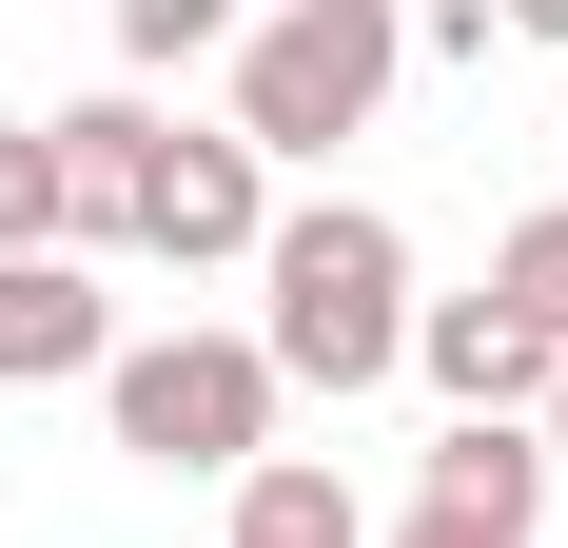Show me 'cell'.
Here are the masks:
<instances>
[{"label": "cell", "mask_w": 568, "mask_h": 548, "mask_svg": "<svg viewBox=\"0 0 568 548\" xmlns=\"http://www.w3.org/2000/svg\"><path fill=\"white\" fill-rule=\"evenodd\" d=\"M393 79H412V40H393V0H275V20H235V158L275 176V158H334V138H373L393 118Z\"/></svg>", "instance_id": "cell-2"}, {"label": "cell", "mask_w": 568, "mask_h": 548, "mask_svg": "<svg viewBox=\"0 0 568 548\" xmlns=\"http://www.w3.org/2000/svg\"><path fill=\"white\" fill-rule=\"evenodd\" d=\"M490 314H510V333H549V353H568V196H549V216H510V235H490Z\"/></svg>", "instance_id": "cell-10"}, {"label": "cell", "mask_w": 568, "mask_h": 548, "mask_svg": "<svg viewBox=\"0 0 568 548\" xmlns=\"http://www.w3.org/2000/svg\"><path fill=\"white\" fill-rule=\"evenodd\" d=\"M255 353H275V392H373L412 373V235L373 216V196H275V235H255Z\"/></svg>", "instance_id": "cell-1"}, {"label": "cell", "mask_w": 568, "mask_h": 548, "mask_svg": "<svg viewBox=\"0 0 568 548\" xmlns=\"http://www.w3.org/2000/svg\"><path fill=\"white\" fill-rule=\"evenodd\" d=\"M490 40H549L568 59V0H490Z\"/></svg>", "instance_id": "cell-13"}, {"label": "cell", "mask_w": 568, "mask_h": 548, "mask_svg": "<svg viewBox=\"0 0 568 548\" xmlns=\"http://www.w3.org/2000/svg\"><path fill=\"white\" fill-rule=\"evenodd\" d=\"M529 450H549V470H568V353H549V392H529Z\"/></svg>", "instance_id": "cell-14"}, {"label": "cell", "mask_w": 568, "mask_h": 548, "mask_svg": "<svg viewBox=\"0 0 568 548\" xmlns=\"http://www.w3.org/2000/svg\"><path fill=\"white\" fill-rule=\"evenodd\" d=\"M275 235V176L235 158L216 118H158V158H138V255H176V274H235Z\"/></svg>", "instance_id": "cell-4"}, {"label": "cell", "mask_w": 568, "mask_h": 548, "mask_svg": "<svg viewBox=\"0 0 568 548\" xmlns=\"http://www.w3.org/2000/svg\"><path fill=\"white\" fill-rule=\"evenodd\" d=\"M412 373L452 392V412H490V432H529V392H549V333H510L490 294H412Z\"/></svg>", "instance_id": "cell-7"}, {"label": "cell", "mask_w": 568, "mask_h": 548, "mask_svg": "<svg viewBox=\"0 0 568 548\" xmlns=\"http://www.w3.org/2000/svg\"><path fill=\"white\" fill-rule=\"evenodd\" d=\"M235 20H255V0H118V59H138V79H158V59H235Z\"/></svg>", "instance_id": "cell-11"}, {"label": "cell", "mask_w": 568, "mask_h": 548, "mask_svg": "<svg viewBox=\"0 0 568 548\" xmlns=\"http://www.w3.org/2000/svg\"><path fill=\"white\" fill-rule=\"evenodd\" d=\"M118 353V294L79 255H0V392H59V373H99Z\"/></svg>", "instance_id": "cell-8"}, {"label": "cell", "mask_w": 568, "mask_h": 548, "mask_svg": "<svg viewBox=\"0 0 568 548\" xmlns=\"http://www.w3.org/2000/svg\"><path fill=\"white\" fill-rule=\"evenodd\" d=\"M99 412H118V450L138 470H196V490H235L255 450H275V353L255 333H118L99 353Z\"/></svg>", "instance_id": "cell-3"}, {"label": "cell", "mask_w": 568, "mask_h": 548, "mask_svg": "<svg viewBox=\"0 0 568 548\" xmlns=\"http://www.w3.org/2000/svg\"><path fill=\"white\" fill-rule=\"evenodd\" d=\"M138 158H158V99H138V79L40 118V196H59V255H79V274L138 255Z\"/></svg>", "instance_id": "cell-5"}, {"label": "cell", "mask_w": 568, "mask_h": 548, "mask_svg": "<svg viewBox=\"0 0 568 548\" xmlns=\"http://www.w3.org/2000/svg\"><path fill=\"white\" fill-rule=\"evenodd\" d=\"M216 548H373V509H353V470H314V450H255Z\"/></svg>", "instance_id": "cell-9"}, {"label": "cell", "mask_w": 568, "mask_h": 548, "mask_svg": "<svg viewBox=\"0 0 568 548\" xmlns=\"http://www.w3.org/2000/svg\"><path fill=\"white\" fill-rule=\"evenodd\" d=\"M549 490H568V470H549L529 432H490V412H452V432H432V470H412V509H432V529H490V548L549 529Z\"/></svg>", "instance_id": "cell-6"}, {"label": "cell", "mask_w": 568, "mask_h": 548, "mask_svg": "<svg viewBox=\"0 0 568 548\" xmlns=\"http://www.w3.org/2000/svg\"><path fill=\"white\" fill-rule=\"evenodd\" d=\"M373 548H490V529H432V509H412V529H373Z\"/></svg>", "instance_id": "cell-15"}, {"label": "cell", "mask_w": 568, "mask_h": 548, "mask_svg": "<svg viewBox=\"0 0 568 548\" xmlns=\"http://www.w3.org/2000/svg\"><path fill=\"white\" fill-rule=\"evenodd\" d=\"M0 255H59V196H40V118H0Z\"/></svg>", "instance_id": "cell-12"}]
</instances>
